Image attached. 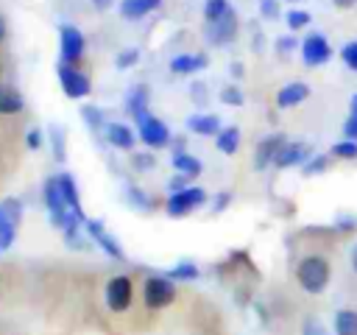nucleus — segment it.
Returning a JSON list of instances; mask_svg holds the SVG:
<instances>
[{
  "label": "nucleus",
  "mask_w": 357,
  "mask_h": 335,
  "mask_svg": "<svg viewBox=\"0 0 357 335\" xmlns=\"http://www.w3.org/2000/svg\"><path fill=\"white\" fill-rule=\"evenodd\" d=\"M296 279L301 285V290L318 296L326 290L329 279H332V268H329V260L321 257V254H304L296 265Z\"/></svg>",
  "instance_id": "1"
},
{
  "label": "nucleus",
  "mask_w": 357,
  "mask_h": 335,
  "mask_svg": "<svg viewBox=\"0 0 357 335\" xmlns=\"http://www.w3.org/2000/svg\"><path fill=\"white\" fill-rule=\"evenodd\" d=\"M42 193H45V207H47V212H50L53 226H59L61 232H67V229H75L78 221H84V215L73 212V209L64 204L61 190H59V184H56V176H50V179L45 181V190H42Z\"/></svg>",
  "instance_id": "2"
},
{
  "label": "nucleus",
  "mask_w": 357,
  "mask_h": 335,
  "mask_svg": "<svg viewBox=\"0 0 357 335\" xmlns=\"http://www.w3.org/2000/svg\"><path fill=\"white\" fill-rule=\"evenodd\" d=\"M142 302L148 310H165L176 302V282L165 274H153L142 282Z\"/></svg>",
  "instance_id": "3"
},
{
  "label": "nucleus",
  "mask_w": 357,
  "mask_h": 335,
  "mask_svg": "<svg viewBox=\"0 0 357 335\" xmlns=\"http://www.w3.org/2000/svg\"><path fill=\"white\" fill-rule=\"evenodd\" d=\"M206 198H209V195H206L204 187H184V190L167 195L165 209H167V215H173V218H184V215L201 209V207L206 204Z\"/></svg>",
  "instance_id": "4"
},
{
  "label": "nucleus",
  "mask_w": 357,
  "mask_h": 335,
  "mask_svg": "<svg viewBox=\"0 0 357 335\" xmlns=\"http://www.w3.org/2000/svg\"><path fill=\"white\" fill-rule=\"evenodd\" d=\"M56 75H59V84H61L64 95H67V98H73V100L86 98V95L92 92V81H89V75H86V73H81L75 64H64V61H59Z\"/></svg>",
  "instance_id": "5"
},
{
  "label": "nucleus",
  "mask_w": 357,
  "mask_h": 335,
  "mask_svg": "<svg viewBox=\"0 0 357 335\" xmlns=\"http://www.w3.org/2000/svg\"><path fill=\"white\" fill-rule=\"evenodd\" d=\"M22 223V201L20 198H6L0 201V248H11L17 229Z\"/></svg>",
  "instance_id": "6"
},
{
  "label": "nucleus",
  "mask_w": 357,
  "mask_h": 335,
  "mask_svg": "<svg viewBox=\"0 0 357 335\" xmlns=\"http://www.w3.org/2000/svg\"><path fill=\"white\" fill-rule=\"evenodd\" d=\"M103 296H106V307L112 313H126L131 307V299H134V282H131V276H126V274L112 276L106 282V293Z\"/></svg>",
  "instance_id": "7"
},
{
  "label": "nucleus",
  "mask_w": 357,
  "mask_h": 335,
  "mask_svg": "<svg viewBox=\"0 0 357 335\" xmlns=\"http://www.w3.org/2000/svg\"><path fill=\"white\" fill-rule=\"evenodd\" d=\"M137 137L148 148H165V145H170V128L159 117H153L151 112H145L142 117H137Z\"/></svg>",
  "instance_id": "8"
},
{
  "label": "nucleus",
  "mask_w": 357,
  "mask_h": 335,
  "mask_svg": "<svg viewBox=\"0 0 357 335\" xmlns=\"http://www.w3.org/2000/svg\"><path fill=\"white\" fill-rule=\"evenodd\" d=\"M86 50V39L75 25H61L59 28V53L64 64H78L84 59Z\"/></svg>",
  "instance_id": "9"
},
{
  "label": "nucleus",
  "mask_w": 357,
  "mask_h": 335,
  "mask_svg": "<svg viewBox=\"0 0 357 335\" xmlns=\"http://www.w3.org/2000/svg\"><path fill=\"white\" fill-rule=\"evenodd\" d=\"M298 50H301V61L307 67H321V64H326L332 59V45H329V39L324 34H307L301 39Z\"/></svg>",
  "instance_id": "10"
},
{
  "label": "nucleus",
  "mask_w": 357,
  "mask_h": 335,
  "mask_svg": "<svg viewBox=\"0 0 357 335\" xmlns=\"http://www.w3.org/2000/svg\"><path fill=\"white\" fill-rule=\"evenodd\" d=\"M234 36H237V14H234V8H231L226 17H220L218 22H206V42H209V45L223 47V45H229Z\"/></svg>",
  "instance_id": "11"
},
{
  "label": "nucleus",
  "mask_w": 357,
  "mask_h": 335,
  "mask_svg": "<svg viewBox=\"0 0 357 335\" xmlns=\"http://www.w3.org/2000/svg\"><path fill=\"white\" fill-rule=\"evenodd\" d=\"M84 223H86V234L92 237V243H95V246H100L112 260H123V257H126L123 246L117 243V237H114V234H109V229L103 226V221H84Z\"/></svg>",
  "instance_id": "12"
},
{
  "label": "nucleus",
  "mask_w": 357,
  "mask_h": 335,
  "mask_svg": "<svg viewBox=\"0 0 357 335\" xmlns=\"http://www.w3.org/2000/svg\"><path fill=\"white\" fill-rule=\"evenodd\" d=\"M284 142H287L284 134H271V137H265V140L257 145V151H254V168H257V170H265L268 165H273V162H276V154L282 151Z\"/></svg>",
  "instance_id": "13"
},
{
  "label": "nucleus",
  "mask_w": 357,
  "mask_h": 335,
  "mask_svg": "<svg viewBox=\"0 0 357 335\" xmlns=\"http://www.w3.org/2000/svg\"><path fill=\"white\" fill-rule=\"evenodd\" d=\"M310 159V145L304 142H284L282 151L276 154V168L284 170V168H296V165H304Z\"/></svg>",
  "instance_id": "14"
},
{
  "label": "nucleus",
  "mask_w": 357,
  "mask_h": 335,
  "mask_svg": "<svg viewBox=\"0 0 357 335\" xmlns=\"http://www.w3.org/2000/svg\"><path fill=\"white\" fill-rule=\"evenodd\" d=\"M307 98H310V87L304 81H290L276 92V106L279 109H293Z\"/></svg>",
  "instance_id": "15"
},
{
  "label": "nucleus",
  "mask_w": 357,
  "mask_h": 335,
  "mask_svg": "<svg viewBox=\"0 0 357 335\" xmlns=\"http://www.w3.org/2000/svg\"><path fill=\"white\" fill-rule=\"evenodd\" d=\"M204 67H206L204 53H178V56L170 59V73H176V75H192Z\"/></svg>",
  "instance_id": "16"
},
{
  "label": "nucleus",
  "mask_w": 357,
  "mask_h": 335,
  "mask_svg": "<svg viewBox=\"0 0 357 335\" xmlns=\"http://www.w3.org/2000/svg\"><path fill=\"white\" fill-rule=\"evenodd\" d=\"M106 140H109V145H114L120 151H131L134 142H137V134L126 123H109L106 126Z\"/></svg>",
  "instance_id": "17"
},
{
  "label": "nucleus",
  "mask_w": 357,
  "mask_h": 335,
  "mask_svg": "<svg viewBox=\"0 0 357 335\" xmlns=\"http://www.w3.org/2000/svg\"><path fill=\"white\" fill-rule=\"evenodd\" d=\"M22 109H25L22 92L11 84H0V114L8 117V114H20Z\"/></svg>",
  "instance_id": "18"
},
{
  "label": "nucleus",
  "mask_w": 357,
  "mask_h": 335,
  "mask_svg": "<svg viewBox=\"0 0 357 335\" xmlns=\"http://www.w3.org/2000/svg\"><path fill=\"white\" fill-rule=\"evenodd\" d=\"M187 128L192 131V134H201V137H218L220 134V117L218 114H192L190 120H187Z\"/></svg>",
  "instance_id": "19"
},
{
  "label": "nucleus",
  "mask_w": 357,
  "mask_h": 335,
  "mask_svg": "<svg viewBox=\"0 0 357 335\" xmlns=\"http://www.w3.org/2000/svg\"><path fill=\"white\" fill-rule=\"evenodd\" d=\"M56 184H59V190H61L64 204H67L73 212L84 215V209H81V195H78V187H75L73 176H70V173H56Z\"/></svg>",
  "instance_id": "20"
},
{
  "label": "nucleus",
  "mask_w": 357,
  "mask_h": 335,
  "mask_svg": "<svg viewBox=\"0 0 357 335\" xmlns=\"http://www.w3.org/2000/svg\"><path fill=\"white\" fill-rule=\"evenodd\" d=\"M162 0H123L120 3V17L123 20H142L145 14L156 11Z\"/></svg>",
  "instance_id": "21"
},
{
  "label": "nucleus",
  "mask_w": 357,
  "mask_h": 335,
  "mask_svg": "<svg viewBox=\"0 0 357 335\" xmlns=\"http://www.w3.org/2000/svg\"><path fill=\"white\" fill-rule=\"evenodd\" d=\"M126 109H128V114H131L134 120L148 112V87H145V84L131 87V92H128V98H126Z\"/></svg>",
  "instance_id": "22"
},
{
  "label": "nucleus",
  "mask_w": 357,
  "mask_h": 335,
  "mask_svg": "<svg viewBox=\"0 0 357 335\" xmlns=\"http://www.w3.org/2000/svg\"><path fill=\"white\" fill-rule=\"evenodd\" d=\"M215 145H218L220 154L234 156L237 148H240V128H237V126H226V128H220V134L215 137Z\"/></svg>",
  "instance_id": "23"
},
{
  "label": "nucleus",
  "mask_w": 357,
  "mask_h": 335,
  "mask_svg": "<svg viewBox=\"0 0 357 335\" xmlns=\"http://www.w3.org/2000/svg\"><path fill=\"white\" fill-rule=\"evenodd\" d=\"M173 168L178 170V173H184V176H190V179H195V176H201V162L192 156V154H187V151H176L173 154Z\"/></svg>",
  "instance_id": "24"
},
{
  "label": "nucleus",
  "mask_w": 357,
  "mask_h": 335,
  "mask_svg": "<svg viewBox=\"0 0 357 335\" xmlns=\"http://www.w3.org/2000/svg\"><path fill=\"white\" fill-rule=\"evenodd\" d=\"M335 335H357V310L343 307L335 313Z\"/></svg>",
  "instance_id": "25"
},
{
  "label": "nucleus",
  "mask_w": 357,
  "mask_h": 335,
  "mask_svg": "<svg viewBox=\"0 0 357 335\" xmlns=\"http://www.w3.org/2000/svg\"><path fill=\"white\" fill-rule=\"evenodd\" d=\"M165 276H170L173 282H190V279H198L201 276V268L195 265V262H176L173 268H167V274Z\"/></svg>",
  "instance_id": "26"
},
{
  "label": "nucleus",
  "mask_w": 357,
  "mask_h": 335,
  "mask_svg": "<svg viewBox=\"0 0 357 335\" xmlns=\"http://www.w3.org/2000/svg\"><path fill=\"white\" fill-rule=\"evenodd\" d=\"M231 11L229 0H204V20L206 22H218L220 17H226Z\"/></svg>",
  "instance_id": "27"
},
{
  "label": "nucleus",
  "mask_w": 357,
  "mask_h": 335,
  "mask_svg": "<svg viewBox=\"0 0 357 335\" xmlns=\"http://www.w3.org/2000/svg\"><path fill=\"white\" fill-rule=\"evenodd\" d=\"M50 142H53V156L59 162H64L67 159V137H64L61 126H50Z\"/></svg>",
  "instance_id": "28"
},
{
  "label": "nucleus",
  "mask_w": 357,
  "mask_h": 335,
  "mask_svg": "<svg viewBox=\"0 0 357 335\" xmlns=\"http://www.w3.org/2000/svg\"><path fill=\"white\" fill-rule=\"evenodd\" d=\"M139 61V50L137 47H126V50H120L117 56H114V67L117 70H128V67H134Z\"/></svg>",
  "instance_id": "29"
},
{
  "label": "nucleus",
  "mask_w": 357,
  "mask_h": 335,
  "mask_svg": "<svg viewBox=\"0 0 357 335\" xmlns=\"http://www.w3.org/2000/svg\"><path fill=\"white\" fill-rule=\"evenodd\" d=\"M332 156L337 159H357V142L354 140H340L332 145Z\"/></svg>",
  "instance_id": "30"
},
{
  "label": "nucleus",
  "mask_w": 357,
  "mask_h": 335,
  "mask_svg": "<svg viewBox=\"0 0 357 335\" xmlns=\"http://www.w3.org/2000/svg\"><path fill=\"white\" fill-rule=\"evenodd\" d=\"M287 28L290 31H301V28H307L310 25V11H301V8H293V11H287Z\"/></svg>",
  "instance_id": "31"
},
{
  "label": "nucleus",
  "mask_w": 357,
  "mask_h": 335,
  "mask_svg": "<svg viewBox=\"0 0 357 335\" xmlns=\"http://www.w3.org/2000/svg\"><path fill=\"white\" fill-rule=\"evenodd\" d=\"M326 168H329V156H324V154H318V156H312V159H307V162L301 165L304 176H315V173H324Z\"/></svg>",
  "instance_id": "32"
},
{
  "label": "nucleus",
  "mask_w": 357,
  "mask_h": 335,
  "mask_svg": "<svg viewBox=\"0 0 357 335\" xmlns=\"http://www.w3.org/2000/svg\"><path fill=\"white\" fill-rule=\"evenodd\" d=\"M220 100L226 103V106H243V89L240 87H234V84H229V87H223L220 89Z\"/></svg>",
  "instance_id": "33"
},
{
  "label": "nucleus",
  "mask_w": 357,
  "mask_h": 335,
  "mask_svg": "<svg viewBox=\"0 0 357 335\" xmlns=\"http://www.w3.org/2000/svg\"><path fill=\"white\" fill-rule=\"evenodd\" d=\"M81 114H84V120H86V126H89L92 131H100V128H103V112H100L98 106H84Z\"/></svg>",
  "instance_id": "34"
},
{
  "label": "nucleus",
  "mask_w": 357,
  "mask_h": 335,
  "mask_svg": "<svg viewBox=\"0 0 357 335\" xmlns=\"http://www.w3.org/2000/svg\"><path fill=\"white\" fill-rule=\"evenodd\" d=\"M126 195H128V201H131L134 209H151V198H148V193H142L139 187H128Z\"/></svg>",
  "instance_id": "35"
},
{
  "label": "nucleus",
  "mask_w": 357,
  "mask_h": 335,
  "mask_svg": "<svg viewBox=\"0 0 357 335\" xmlns=\"http://www.w3.org/2000/svg\"><path fill=\"white\" fill-rule=\"evenodd\" d=\"M340 59H343V64H346L349 70L357 73V42H346V45L340 47Z\"/></svg>",
  "instance_id": "36"
},
{
  "label": "nucleus",
  "mask_w": 357,
  "mask_h": 335,
  "mask_svg": "<svg viewBox=\"0 0 357 335\" xmlns=\"http://www.w3.org/2000/svg\"><path fill=\"white\" fill-rule=\"evenodd\" d=\"M301 335H329V332H326L324 321H318V318H307V321L301 324Z\"/></svg>",
  "instance_id": "37"
},
{
  "label": "nucleus",
  "mask_w": 357,
  "mask_h": 335,
  "mask_svg": "<svg viewBox=\"0 0 357 335\" xmlns=\"http://www.w3.org/2000/svg\"><path fill=\"white\" fill-rule=\"evenodd\" d=\"M259 11L265 20H276L282 8H279V0H259Z\"/></svg>",
  "instance_id": "38"
},
{
  "label": "nucleus",
  "mask_w": 357,
  "mask_h": 335,
  "mask_svg": "<svg viewBox=\"0 0 357 335\" xmlns=\"http://www.w3.org/2000/svg\"><path fill=\"white\" fill-rule=\"evenodd\" d=\"M156 165V156L153 154H134V168L137 170H151Z\"/></svg>",
  "instance_id": "39"
},
{
  "label": "nucleus",
  "mask_w": 357,
  "mask_h": 335,
  "mask_svg": "<svg viewBox=\"0 0 357 335\" xmlns=\"http://www.w3.org/2000/svg\"><path fill=\"white\" fill-rule=\"evenodd\" d=\"M343 140H354L357 142V114H349L343 123Z\"/></svg>",
  "instance_id": "40"
},
{
  "label": "nucleus",
  "mask_w": 357,
  "mask_h": 335,
  "mask_svg": "<svg viewBox=\"0 0 357 335\" xmlns=\"http://www.w3.org/2000/svg\"><path fill=\"white\" fill-rule=\"evenodd\" d=\"M301 42H296L293 36H282V39H276V50L279 53H290V50H296Z\"/></svg>",
  "instance_id": "41"
},
{
  "label": "nucleus",
  "mask_w": 357,
  "mask_h": 335,
  "mask_svg": "<svg viewBox=\"0 0 357 335\" xmlns=\"http://www.w3.org/2000/svg\"><path fill=\"white\" fill-rule=\"evenodd\" d=\"M25 145H28L31 151L42 148V131H39V128H31V131H28V137H25Z\"/></svg>",
  "instance_id": "42"
},
{
  "label": "nucleus",
  "mask_w": 357,
  "mask_h": 335,
  "mask_svg": "<svg viewBox=\"0 0 357 335\" xmlns=\"http://www.w3.org/2000/svg\"><path fill=\"white\" fill-rule=\"evenodd\" d=\"M184 187H190V176L176 173V176L170 179V193H178V190H184Z\"/></svg>",
  "instance_id": "43"
},
{
  "label": "nucleus",
  "mask_w": 357,
  "mask_h": 335,
  "mask_svg": "<svg viewBox=\"0 0 357 335\" xmlns=\"http://www.w3.org/2000/svg\"><path fill=\"white\" fill-rule=\"evenodd\" d=\"M229 204H231V193H218L215 195V204H212V212H223Z\"/></svg>",
  "instance_id": "44"
},
{
  "label": "nucleus",
  "mask_w": 357,
  "mask_h": 335,
  "mask_svg": "<svg viewBox=\"0 0 357 335\" xmlns=\"http://www.w3.org/2000/svg\"><path fill=\"white\" fill-rule=\"evenodd\" d=\"M357 226V221L349 215V218H337V229H354Z\"/></svg>",
  "instance_id": "45"
},
{
  "label": "nucleus",
  "mask_w": 357,
  "mask_h": 335,
  "mask_svg": "<svg viewBox=\"0 0 357 335\" xmlns=\"http://www.w3.org/2000/svg\"><path fill=\"white\" fill-rule=\"evenodd\" d=\"M89 3H92L98 11H106V8H112V3H114V0H89Z\"/></svg>",
  "instance_id": "46"
},
{
  "label": "nucleus",
  "mask_w": 357,
  "mask_h": 335,
  "mask_svg": "<svg viewBox=\"0 0 357 335\" xmlns=\"http://www.w3.org/2000/svg\"><path fill=\"white\" fill-rule=\"evenodd\" d=\"M335 6L337 8H351V6H357V0H335Z\"/></svg>",
  "instance_id": "47"
},
{
  "label": "nucleus",
  "mask_w": 357,
  "mask_h": 335,
  "mask_svg": "<svg viewBox=\"0 0 357 335\" xmlns=\"http://www.w3.org/2000/svg\"><path fill=\"white\" fill-rule=\"evenodd\" d=\"M231 75L240 78V75H243V64H231Z\"/></svg>",
  "instance_id": "48"
},
{
  "label": "nucleus",
  "mask_w": 357,
  "mask_h": 335,
  "mask_svg": "<svg viewBox=\"0 0 357 335\" xmlns=\"http://www.w3.org/2000/svg\"><path fill=\"white\" fill-rule=\"evenodd\" d=\"M3 39H6V20L0 17V45H3Z\"/></svg>",
  "instance_id": "49"
},
{
  "label": "nucleus",
  "mask_w": 357,
  "mask_h": 335,
  "mask_svg": "<svg viewBox=\"0 0 357 335\" xmlns=\"http://www.w3.org/2000/svg\"><path fill=\"white\" fill-rule=\"evenodd\" d=\"M351 268H354V274H357V246H354V251H351Z\"/></svg>",
  "instance_id": "50"
},
{
  "label": "nucleus",
  "mask_w": 357,
  "mask_h": 335,
  "mask_svg": "<svg viewBox=\"0 0 357 335\" xmlns=\"http://www.w3.org/2000/svg\"><path fill=\"white\" fill-rule=\"evenodd\" d=\"M351 114H357V95L351 98Z\"/></svg>",
  "instance_id": "51"
},
{
  "label": "nucleus",
  "mask_w": 357,
  "mask_h": 335,
  "mask_svg": "<svg viewBox=\"0 0 357 335\" xmlns=\"http://www.w3.org/2000/svg\"><path fill=\"white\" fill-rule=\"evenodd\" d=\"M287 3H296V0H287Z\"/></svg>",
  "instance_id": "52"
},
{
  "label": "nucleus",
  "mask_w": 357,
  "mask_h": 335,
  "mask_svg": "<svg viewBox=\"0 0 357 335\" xmlns=\"http://www.w3.org/2000/svg\"><path fill=\"white\" fill-rule=\"evenodd\" d=\"M0 251H3V248H0Z\"/></svg>",
  "instance_id": "53"
}]
</instances>
